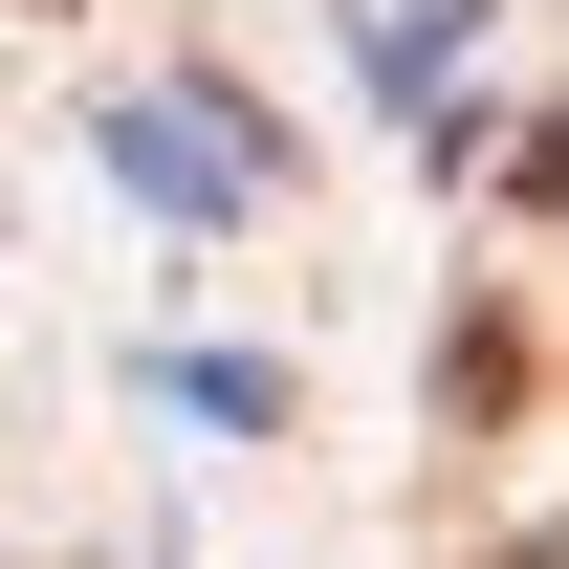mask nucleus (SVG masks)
I'll return each instance as SVG.
<instances>
[{"instance_id": "1", "label": "nucleus", "mask_w": 569, "mask_h": 569, "mask_svg": "<svg viewBox=\"0 0 569 569\" xmlns=\"http://www.w3.org/2000/svg\"><path fill=\"white\" fill-rule=\"evenodd\" d=\"M438 395H460V417H526V307H482V329L438 351Z\"/></svg>"}]
</instances>
